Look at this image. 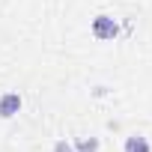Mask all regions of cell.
Wrapping results in <instances>:
<instances>
[{"label":"cell","instance_id":"cell-2","mask_svg":"<svg viewBox=\"0 0 152 152\" xmlns=\"http://www.w3.org/2000/svg\"><path fill=\"white\" fill-rule=\"evenodd\" d=\"M113 33H116V24H113V21H107V18H99V21H96V36L107 39V36H113Z\"/></svg>","mask_w":152,"mask_h":152},{"label":"cell","instance_id":"cell-1","mask_svg":"<svg viewBox=\"0 0 152 152\" xmlns=\"http://www.w3.org/2000/svg\"><path fill=\"white\" fill-rule=\"evenodd\" d=\"M18 107H21L18 96H3V99H0V116H12Z\"/></svg>","mask_w":152,"mask_h":152},{"label":"cell","instance_id":"cell-3","mask_svg":"<svg viewBox=\"0 0 152 152\" xmlns=\"http://www.w3.org/2000/svg\"><path fill=\"white\" fill-rule=\"evenodd\" d=\"M125 149H128V152H149V146H146V140H143V137H131Z\"/></svg>","mask_w":152,"mask_h":152},{"label":"cell","instance_id":"cell-4","mask_svg":"<svg viewBox=\"0 0 152 152\" xmlns=\"http://www.w3.org/2000/svg\"><path fill=\"white\" fill-rule=\"evenodd\" d=\"M81 149H84V152H96V140H84Z\"/></svg>","mask_w":152,"mask_h":152}]
</instances>
